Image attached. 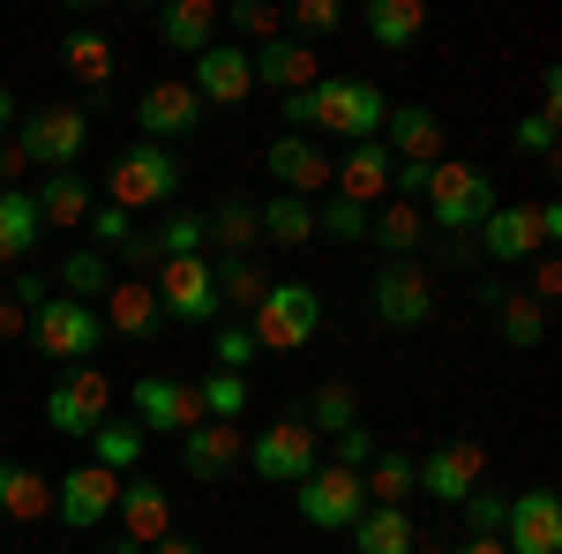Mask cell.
Instances as JSON below:
<instances>
[{"instance_id": "cell-60", "label": "cell", "mask_w": 562, "mask_h": 554, "mask_svg": "<svg viewBox=\"0 0 562 554\" xmlns=\"http://www.w3.org/2000/svg\"><path fill=\"white\" fill-rule=\"evenodd\" d=\"M105 554H143V547H135V540H113V547H105Z\"/></svg>"}, {"instance_id": "cell-30", "label": "cell", "mask_w": 562, "mask_h": 554, "mask_svg": "<svg viewBox=\"0 0 562 554\" xmlns=\"http://www.w3.org/2000/svg\"><path fill=\"white\" fill-rule=\"evenodd\" d=\"M360 495L368 510H405V495H420V465L405 450H375V465L360 472Z\"/></svg>"}, {"instance_id": "cell-44", "label": "cell", "mask_w": 562, "mask_h": 554, "mask_svg": "<svg viewBox=\"0 0 562 554\" xmlns=\"http://www.w3.org/2000/svg\"><path fill=\"white\" fill-rule=\"evenodd\" d=\"M150 233H158V256H166V262L203 256V211H173V217H158Z\"/></svg>"}, {"instance_id": "cell-43", "label": "cell", "mask_w": 562, "mask_h": 554, "mask_svg": "<svg viewBox=\"0 0 562 554\" xmlns=\"http://www.w3.org/2000/svg\"><path fill=\"white\" fill-rule=\"evenodd\" d=\"M248 397H256V389H248V375H203V383H195V405H203V420H240V412H248Z\"/></svg>"}, {"instance_id": "cell-4", "label": "cell", "mask_w": 562, "mask_h": 554, "mask_svg": "<svg viewBox=\"0 0 562 554\" xmlns=\"http://www.w3.org/2000/svg\"><path fill=\"white\" fill-rule=\"evenodd\" d=\"M473 240H480V262H532L562 240V211L555 203H495Z\"/></svg>"}, {"instance_id": "cell-18", "label": "cell", "mask_w": 562, "mask_h": 554, "mask_svg": "<svg viewBox=\"0 0 562 554\" xmlns=\"http://www.w3.org/2000/svg\"><path fill=\"white\" fill-rule=\"evenodd\" d=\"M128 397H135V427L143 434H188V427H203L195 383H180V375H143Z\"/></svg>"}, {"instance_id": "cell-36", "label": "cell", "mask_w": 562, "mask_h": 554, "mask_svg": "<svg viewBox=\"0 0 562 554\" xmlns=\"http://www.w3.org/2000/svg\"><path fill=\"white\" fill-rule=\"evenodd\" d=\"M256 217H262V240H278V248L315 240V203H301V195H270V203H256Z\"/></svg>"}, {"instance_id": "cell-57", "label": "cell", "mask_w": 562, "mask_h": 554, "mask_svg": "<svg viewBox=\"0 0 562 554\" xmlns=\"http://www.w3.org/2000/svg\"><path fill=\"white\" fill-rule=\"evenodd\" d=\"M143 554H203L195 540H158V547H143Z\"/></svg>"}, {"instance_id": "cell-58", "label": "cell", "mask_w": 562, "mask_h": 554, "mask_svg": "<svg viewBox=\"0 0 562 554\" xmlns=\"http://www.w3.org/2000/svg\"><path fill=\"white\" fill-rule=\"evenodd\" d=\"M8 128H15V98L0 90V143H8Z\"/></svg>"}, {"instance_id": "cell-20", "label": "cell", "mask_w": 562, "mask_h": 554, "mask_svg": "<svg viewBox=\"0 0 562 554\" xmlns=\"http://www.w3.org/2000/svg\"><path fill=\"white\" fill-rule=\"evenodd\" d=\"M248 68H256V90H278V98L323 83V53H315V45H301V38L248 45Z\"/></svg>"}, {"instance_id": "cell-47", "label": "cell", "mask_w": 562, "mask_h": 554, "mask_svg": "<svg viewBox=\"0 0 562 554\" xmlns=\"http://www.w3.org/2000/svg\"><path fill=\"white\" fill-rule=\"evenodd\" d=\"M368 225H375V217L360 211V203H338V195L315 211V233H330V240H368Z\"/></svg>"}, {"instance_id": "cell-19", "label": "cell", "mask_w": 562, "mask_h": 554, "mask_svg": "<svg viewBox=\"0 0 562 554\" xmlns=\"http://www.w3.org/2000/svg\"><path fill=\"white\" fill-rule=\"evenodd\" d=\"M135 128H143V143H166V150H173L180 135L203 128V98L188 83H150L135 98Z\"/></svg>"}, {"instance_id": "cell-13", "label": "cell", "mask_w": 562, "mask_h": 554, "mask_svg": "<svg viewBox=\"0 0 562 554\" xmlns=\"http://www.w3.org/2000/svg\"><path fill=\"white\" fill-rule=\"evenodd\" d=\"M188 90L203 98V113H225V105H248V90H256V68H248V45L217 38L195 53V68H188Z\"/></svg>"}, {"instance_id": "cell-35", "label": "cell", "mask_w": 562, "mask_h": 554, "mask_svg": "<svg viewBox=\"0 0 562 554\" xmlns=\"http://www.w3.org/2000/svg\"><path fill=\"white\" fill-rule=\"evenodd\" d=\"M60 60H68V76H76L83 90H98V98H105V83H113V45L98 38L90 23H76V31H68V45H60Z\"/></svg>"}, {"instance_id": "cell-54", "label": "cell", "mask_w": 562, "mask_h": 554, "mask_svg": "<svg viewBox=\"0 0 562 554\" xmlns=\"http://www.w3.org/2000/svg\"><path fill=\"white\" fill-rule=\"evenodd\" d=\"M23 330H31V315H23L15 299L0 293V344H15V338H23Z\"/></svg>"}, {"instance_id": "cell-8", "label": "cell", "mask_w": 562, "mask_h": 554, "mask_svg": "<svg viewBox=\"0 0 562 554\" xmlns=\"http://www.w3.org/2000/svg\"><path fill=\"white\" fill-rule=\"evenodd\" d=\"M248 465H256V479H285V487H301L307 472L323 465V457H315V427H307L301 412L270 420L262 434H248Z\"/></svg>"}, {"instance_id": "cell-40", "label": "cell", "mask_w": 562, "mask_h": 554, "mask_svg": "<svg viewBox=\"0 0 562 554\" xmlns=\"http://www.w3.org/2000/svg\"><path fill=\"white\" fill-rule=\"evenodd\" d=\"M495 330L518 344V352H532V344L548 338V307H540V299H525V293H503V299H495Z\"/></svg>"}, {"instance_id": "cell-6", "label": "cell", "mask_w": 562, "mask_h": 554, "mask_svg": "<svg viewBox=\"0 0 562 554\" xmlns=\"http://www.w3.org/2000/svg\"><path fill=\"white\" fill-rule=\"evenodd\" d=\"M31 338H38L45 360L90 368L98 344H105V323H98V307H83V299H38V307H31Z\"/></svg>"}, {"instance_id": "cell-52", "label": "cell", "mask_w": 562, "mask_h": 554, "mask_svg": "<svg viewBox=\"0 0 562 554\" xmlns=\"http://www.w3.org/2000/svg\"><path fill=\"white\" fill-rule=\"evenodd\" d=\"M555 293H562V262H555V248H548V256H532V285H525V299H540V307H548Z\"/></svg>"}, {"instance_id": "cell-11", "label": "cell", "mask_w": 562, "mask_h": 554, "mask_svg": "<svg viewBox=\"0 0 562 554\" xmlns=\"http://www.w3.org/2000/svg\"><path fill=\"white\" fill-rule=\"evenodd\" d=\"M158 315L166 323H217V285H211V256H180L150 278Z\"/></svg>"}, {"instance_id": "cell-42", "label": "cell", "mask_w": 562, "mask_h": 554, "mask_svg": "<svg viewBox=\"0 0 562 554\" xmlns=\"http://www.w3.org/2000/svg\"><path fill=\"white\" fill-rule=\"evenodd\" d=\"M315 434H346V427H360V397H352L346 383H323L315 397H307V412H301Z\"/></svg>"}, {"instance_id": "cell-41", "label": "cell", "mask_w": 562, "mask_h": 554, "mask_svg": "<svg viewBox=\"0 0 562 554\" xmlns=\"http://www.w3.org/2000/svg\"><path fill=\"white\" fill-rule=\"evenodd\" d=\"M217 31H233V45H240V38L270 45V38H285V8H262V0H233V8H217Z\"/></svg>"}, {"instance_id": "cell-17", "label": "cell", "mask_w": 562, "mask_h": 554, "mask_svg": "<svg viewBox=\"0 0 562 554\" xmlns=\"http://www.w3.org/2000/svg\"><path fill=\"white\" fill-rule=\"evenodd\" d=\"M503 547L510 554H562V495L555 487H525V495H510Z\"/></svg>"}, {"instance_id": "cell-55", "label": "cell", "mask_w": 562, "mask_h": 554, "mask_svg": "<svg viewBox=\"0 0 562 554\" xmlns=\"http://www.w3.org/2000/svg\"><path fill=\"white\" fill-rule=\"evenodd\" d=\"M15 180H23V150H15V143H0V188H15Z\"/></svg>"}, {"instance_id": "cell-59", "label": "cell", "mask_w": 562, "mask_h": 554, "mask_svg": "<svg viewBox=\"0 0 562 554\" xmlns=\"http://www.w3.org/2000/svg\"><path fill=\"white\" fill-rule=\"evenodd\" d=\"M413 554H450V547H442V540H428V532H420V540H413Z\"/></svg>"}, {"instance_id": "cell-46", "label": "cell", "mask_w": 562, "mask_h": 554, "mask_svg": "<svg viewBox=\"0 0 562 554\" xmlns=\"http://www.w3.org/2000/svg\"><path fill=\"white\" fill-rule=\"evenodd\" d=\"M285 23H293V31H301V45H307V38L346 31V8H338V0H293V8H285Z\"/></svg>"}, {"instance_id": "cell-29", "label": "cell", "mask_w": 562, "mask_h": 554, "mask_svg": "<svg viewBox=\"0 0 562 554\" xmlns=\"http://www.w3.org/2000/svg\"><path fill=\"white\" fill-rule=\"evenodd\" d=\"M211 285H217V315H240V323H248V307L270 293V270H262L256 256H217Z\"/></svg>"}, {"instance_id": "cell-32", "label": "cell", "mask_w": 562, "mask_h": 554, "mask_svg": "<svg viewBox=\"0 0 562 554\" xmlns=\"http://www.w3.org/2000/svg\"><path fill=\"white\" fill-rule=\"evenodd\" d=\"M428 31V8L420 0H368V38L383 45V53H413Z\"/></svg>"}, {"instance_id": "cell-26", "label": "cell", "mask_w": 562, "mask_h": 554, "mask_svg": "<svg viewBox=\"0 0 562 554\" xmlns=\"http://www.w3.org/2000/svg\"><path fill=\"white\" fill-rule=\"evenodd\" d=\"M225 31H217V0H166L158 8V45H173V53H203V45H217Z\"/></svg>"}, {"instance_id": "cell-21", "label": "cell", "mask_w": 562, "mask_h": 554, "mask_svg": "<svg viewBox=\"0 0 562 554\" xmlns=\"http://www.w3.org/2000/svg\"><path fill=\"white\" fill-rule=\"evenodd\" d=\"M180 465H188V479H225L233 465H248V434H240V420H203L180 434Z\"/></svg>"}, {"instance_id": "cell-16", "label": "cell", "mask_w": 562, "mask_h": 554, "mask_svg": "<svg viewBox=\"0 0 562 554\" xmlns=\"http://www.w3.org/2000/svg\"><path fill=\"white\" fill-rule=\"evenodd\" d=\"M420 465V495H435V502H465L480 479H487V450H480L473 434H458V442H435L428 457H413Z\"/></svg>"}, {"instance_id": "cell-38", "label": "cell", "mask_w": 562, "mask_h": 554, "mask_svg": "<svg viewBox=\"0 0 562 554\" xmlns=\"http://www.w3.org/2000/svg\"><path fill=\"white\" fill-rule=\"evenodd\" d=\"M113 285H121V278H113V256H98V248H76V256L60 262V293L83 299V307H90V299H105Z\"/></svg>"}, {"instance_id": "cell-49", "label": "cell", "mask_w": 562, "mask_h": 554, "mask_svg": "<svg viewBox=\"0 0 562 554\" xmlns=\"http://www.w3.org/2000/svg\"><path fill=\"white\" fill-rule=\"evenodd\" d=\"M83 225L98 233V256H105V248H121V240L135 233V217H128V211H113V203H90V217H83Z\"/></svg>"}, {"instance_id": "cell-27", "label": "cell", "mask_w": 562, "mask_h": 554, "mask_svg": "<svg viewBox=\"0 0 562 554\" xmlns=\"http://www.w3.org/2000/svg\"><path fill=\"white\" fill-rule=\"evenodd\" d=\"M203 240H217V256H256L262 248V217L248 195H217L203 211Z\"/></svg>"}, {"instance_id": "cell-50", "label": "cell", "mask_w": 562, "mask_h": 554, "mask_svg": "<svg viewBox=\"0 0 562 554\" xmlns=\"http://www.w3.org/2000/svg\"><path fill=\"white\" fill-rule=\"evenodd\" d=\"M330 465H346V472H368V465H375V434H368V420L338 434V457H330Z\"/></svg>"}, {"instance_id": "cell-28", "label": "cell", "mask_w": 562, "mask_h": 554, "mask_svg": "<svg viewBox=\"0 0 562 554\" xmlns=\"http://www.w3.org/2000/svg\"><path fill=\"white\" fill-rule=\"evenodd\" d=\"M31 203H38V225H45V233H76L98 195H90L83 172H53V180H38V195H31Z\"/></svg>"}, {"instance_id": "cell-24", "label": "cell", "mask_w": 562, "mask_h": 554, "mask_svg": "<svg viewBox=\"0 0 562 554\" xmlns=\"http://www.w3.org/2000/svg\"><path fill=\"white\" fill-rule=\"evenodd\" d=\"M390 166H397V158L383 150V135H375V143H352V150H346V166L330 172V195H338V203H360V211H368L375 195H390Z\"/></svg>"}, {"instance_id": "cell-5", "label": "cell", "mask_w": 562, "mask_h": 554, "mask_svg": "<svg viewBox=\"0 0 562 554\" xmlns=\"http://www.w3.org/2000/svg\"><path fill=\"white\" fill-rule=\"evenodd\" d=\"M180 158L166 150V143H128L121 158H113V172H105V203L113 211H158V203H173L180 195Z\"/></svg>"}, {"instance_id": "cell-48", "label": "cell", "mask_w": 562, "mask_h": 554, "mask_svg": "<svg viewBox=\"0 0 562 554\" xmlns=\"http://www.w3.org/2000/svg\"><path fill=\"white\" fill-rule=\"evenodd\" d=\"M217 375H248V360H256V338H248V323H225L217 330Z\"/></svg>"}, {"instance_id": "cell-51", "label": "cell", "mask_w": 562, "mask_h": 554, "mask_svg": "<svg viewBox=\"0 0 562 554\" xmlns=\"http://www.w3.org/2000/svg\"><path fill=\"white\" fill-rule=\"evenodd\" d=\"M518 150H525V158H555V121H548V113L518 121Z\"/></svg>"}, {"instance_id": "cell-33", "label": "cell", "mask_w": 562, "mask_h": 554, "mask_svg": "<svg viewBox=\"0 0 562 554\" xmlns=\"http://www.w3.org/2000/svg\"><path fill=\"white\" fill-rule=\"evenodd\" d=\"M38 203H31V188H0V262H23L38 248Z\"/></svg>"}, {"instance_id": "cell-23", "label": "cell", "mask_w": 562, "mask_h": 554, "mask_svg": "<svg viewBox=\"0 0 562 554\" xmlns=\"http://www.w3.org/2000/svg\"><path fill=\"white\" fill-rule=\"evenodd\" d=\"M121 540H135V547L173 540V495L158 479H121Z\"/></svg>"}, {"instance_id": "cell-25", "label": "cell", "mask_w": 562, "mask_h": 554, "mask_svg": "<svg viewBox=\"0 0 562 554\" xmlns=\"http://www.w3.org/2000/svg\"><path fill=\"white\" fill-rule=\"evenodd\" d=\"M98 323H105L113 338H128V344H150L166 315H158V293H150L143 278H121V285L105 293V315H98Z\"/></svg>"}, {"instance_id": "cell-22", "label": "cell", "mask_w": 562, "mask_h": 554, "mask_svg": "<svg viewBox=\"0 0 562 554\" xmlns=\"http://www.w3.org/2000/svg\"><path fill=\"white\" fill-rule=\"evenodd\" d=\"M383 150L405 158V166H442V121H435V105H390Z\"/></svg>"}, {"instance_id": "cell-10", "label": "cell", "mask_w": 562, "mask_h": 554, "mask_svg": "<svg viewBox=\"0 0 562 554\" xmlns=\"http://www.w3.org/2000/svg\"><path fill=\"white\" fill-rule=\"evenodd\" d=\"M368 299H375V323H383V330H420L435 315V278L420 262H383Z\"/></svg>"}, {"instance_id": "cell-9", "label": "cell", "mask_w": 562, "mask_h": 554, "mask_svg": "<svg viewBox=\"0 0 562 554\" xmlns=\"http://www.w3.org/2000/svg\"><path fill=\"white\" fill-rule=\"evenodd\" d=\"M45 420L60 434H90V427L113 420V383L105 368H60V383L45 389Z\"/></svg>"}, {"instance_id": "cell-7", "label": "cell", "mask_w": 562, "mask_h": 554, "mask_svg": "<svg viewBox=\"0 0 562 554\" xmlns=\"http://www.w3.org/2000/svg\"><path fill=\"white\" fill-rule=\"evenodd\" d=\"M23 150V166H53V172H76V158L90 150V113L83 105H38L23 128L8 135Z\"/></svg>"}, {"instance_id": "cell-12", "label": "cell", "mask_w": 562, "mask_h": 554, "mask_svg": "<svg viewBox=\"0 0 562 554\" xmlns=\"http://www.w3.org/2000/svg\"><path fill=\"white\" fill-rule=\"evenodd\" d=\"M301 495V517L315 524V532H352V517L368 510V495H360V472H346V465H315L293 487Z\"/></svg>"}, {"instance_id": "cell-2", "label": "cell", "mask_w": 562, "mask_h": 554, "mask_svg": "<svg viewBox=\"0 0 562 554\" xmlns=\"http://www.w3.org/2000/svg\"><path fill=\"white\" fill-rule=\"evenodd\" d=\"M315 330H323V299L301 278H270V293L248 307L256 352H301V344H315Z\"/></svg>"}, {"instance_id": "cell-14", "label": "cell", "mask_w": 562, "mask_h": 554, "mask_svg": "<svg viewBox=\"0 0 562 554\" xmlns=\"http://www.w3.org/2000/svg\"><path fill=\"white\" fill-rule=\"evenodd\" d=\"M262 166H270V180H278V195H323L330 188V172H338V158L315 143V135H270V150H262Z\"/></svg>"}, {"instance_id": "cell-53", "label": "cell", "mask_w": 562, "mask_h": 554, "mask_svg": "<svg viewBox=\"0 0 562 554\" xmlns=\"http://www.w3.org/2000/svg\"><path fill=\"white\" fill-rule=\"evenodd\" d=\"M8 299H15V307H23V315H31V307H38V299H53V285H45L38 270H23V278H15V293H8Z\"/></svg>"}, {"instance_id": "cell-37", "label": "cell", "mask_w": 562, "mask_h": 554, "mask_svg": "<svg viewBox=\"0 0 562 554\" xmlns=\"http://www.w3.org/2000/svg\"><path fill=\"white\" fill-rule=\"evenodd\" d=\"M90 450H98V457H90L98 472L128 479V472L143 465V427H135V420H105V427H90Z\"/></svg>"}, {"instance_id": "cell-1", "label": "cell", "mask_w": 562, "mask_h": 554, "mask_svg": "<svg viewBox=\"0 0 562 554\" xmlns=\"http://www.w3.org/2000/svg\"><path fill=\"white\" fill-rule=\"evenodd\" d=\"M278 113L293 121V135H346V143H375V135H383L390 98H383V83H368V76H323L315 90L278 98Z\"/></svg>"}, {"instance_id": "cell-45", "label": "cell", "mask_w": 562, "mask_h": 554, "mask_svg": "<svg viewBox=\"0 0 562 554\" xmlns=\"http://www.w3.org/2000/svg\"><path fill=\"white\" fill-rule=\"evenodd\" d=\"M503 517H510V495L473 487V495H465V540H503Z\"/></svg>"}, {"instance_id": "cell-31", "label": "cell", "mask_w": 562, "mask_h": 554, "mask_svg": "<svg viewBox=\"0 0 562 554\" xmlns=\"http://www.w3.org/2000/svg\"><path fill=\"white\" fill-rule=\"evenodd\" d=\"M0 517L45 524V517H53V479H38L31 465H8V457H0Z\"/></svg>"}, {"instance_id": "cell-56", "label": "cell", "mask_w": 562, "mask_h": 554, "mask_svg": "<svg viewBox=\"0 0 562 554\" xmlns=\"http://www.w3.org/2000/svg\"><path fill=\"white\" fill-rule=\"evenodd\" d=\"M450 554H510V547H503V540H458Z\"/></svg>"}, {"instance_id": "cell-15", "label": "cell", "mask_w": 562, "mask_h": 554, "mask_svg": "<svg viewBox=\"0 0 562 554\" xmlns=\"http://www.w3.org/2000/svg\"><path fill=\"white\" fill-rule=\"evenodd\" d=\"M113 510H121V479H113V472L76 465V472L53 479V517H60L68 532H98Z\"/></svg>"}, {"instance_id": "cell-34", "label": "cell", "mask_w": 562, "mask_h": 554, "mask_svg": "<svg viewBox=\"0 0 562 554\" xmlns=\"http://www.w3.org/2000/svg\"><path fill=\"white\" fill-rule=\"evenodd\" d=\"M413 540H420V524L405 510H360L352 517V547L360 554H413Z\"/></svg>"}, {"instance_id": "cell-39", "label": "cell", "mask_w": 562, "mask_h": 554, "mask_svg": "<svg viewBox=\"0 0 562 554\" xmlns=\"http://www.w3.org/2000/svg\"><path fill=\"white\" fill-rule=\"evenodd\" d=\"M368 233H375V248H390V262H413V248L428 240V217H420V203H390Z\"/></svg>"}, {"instance_id": "cell-3", "label": "cell", "mask_w": 562, "mask_h": 554, "mask_svg": "<svg viewBox=\"0 0 562 554\" xmlns=\"http://www.w3.org/2000/svg\"><path fill=\"white\" fill-rule=\"evenodd\" d=\"M420 203H428L420 217H428L442 240H473L480 217L495 211V180H487L480 166H458V158H442V166L428 172V195H420Z\"/></svg>"}]
</instances>
